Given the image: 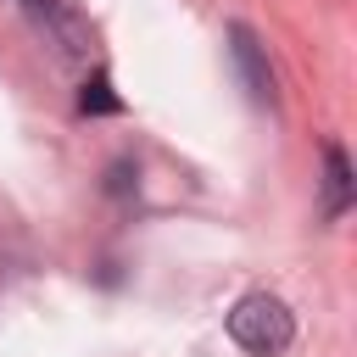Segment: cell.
<instances>
[{"instance_id": "cell-1", "label": "cell", "mask_w": 357, "mask_h": 357, "mask_svg": "<svg viewBox=\"0 0 357 357\" xmlns=\"http://www.w3.org/2000/svg\"><path fill=\"white\" fill-rule=\"evenodd\" d=\"M229 335H234V346L251 351V357H279V351H290V340H296V318H290V307H284L279 296L251 290V296L234 301Z\"/></svg>"}, {"instance_id": "cell-3", "label": "cell", "mask_w": 357, "mask_h": 357, "mask_svg": "<svg viewBox=\"0 0 357 357\" xmlns=\"http://www.w3.org/2000/svg\"><path fill=\"white\" fill-rule=\"evenodd\" d=\"M229 50H234V67H240V78H245V95H251L257 106H268V100H273V73H268L262 45H257V33H251L245 22L229 28Z\"/></svg>"}, {"instance_id": "cell-2", "label": "cell", "mask_w": 357, "mask_h": 357, "mask_svg": "<svg viewBox=\"0 0 357 357\" xmlns=\"http://www.w3.org/2000/svg\"><path fill=\"white\" fill-rule=\"evenodd\" d=\"M17 6L28 11V22H33L61 56H89V28H84V17H78L73 0H17Z\"/></svg>"}, {"instance_id": "cell-5", "label": "cell", "mask_w": 357, "mask_h": 357, "mask_svg": "<svg viewBox=\"0 0 357 357\" xmlns=\"http://www.w3.org/2000/svg\"><path fill=\"white\" fill-rule=\"evenodd\" d=\"M78 106H84V112H117L123 100L112 95V78H106V73H95V78L84 84V100H78Z\"/></svg>"}, {"instance_id": "cell-4", "label": "cell", "mask_w": 357, "mask_h": 357, "mask_svg": "<svg viewBox=\"0 0 357 357\" xmlns=\"http://www.w3.org/2000/svg\"><path fill=\"white\" fill-rule=\"evenodd\" d=\"M346 206H351V167H346V151L329 145L324 151V212L340 218Z\"/></svg>"}]
</instances>
